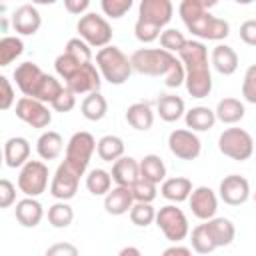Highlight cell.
I'll list each match as a JSON object with an SVG mask.
<instances>
[{
	"mask_svg": "<svg viewBox=\"0 0 256 256\" xmlns=\"http://www.w3.org/2000/svg\"><path fill=\"white\" fill-rule=\"evenodd\" d=\"M132 68L144 76H162L168 88H178L186 80V70L180 58L166 48H140L132 56Z\"/></svg>",
	"mask_w": 256,
	"mask_h": 256,
	"instance_id": "6da1fadb",
	"label": "cell"
},
{
	"mask_svg": "<svg viewBox=\"0 0 256 256\" xmlns=\"http://www.w3.org/2000/svg\"><path fill=\"white\" fill-rule=\"evenodd\" d=\"M178 58L184 64L186 80L184 86L192 98H206L212 92V74L208 64V48L200 40H186L180 48Z\"/></svg>",
	"mask_w": 256,
	"mask_h": 256,
	"instance_id": "7a4b0ae2",
	"label": "cell"
},
{
	"mask_svg": "<svg viewBox=\"0 0 256 256\" xmlns=\"http://www.w3.org/2000/svg\"><path fill=\"white\" fill-rule=\"evenodd\" d=\"M14 80H16V86L20 88V92L24 96H32V98H38L46 104H52L60 94L62 90L66 88V84H62L56 76L52 74H46L42 72V68L34 62H22L14 68Z\"/></svg>",
	"mask_w": 256,
	"mask_h": 256,
	"instance_id": "3957f363",
	"label": "cell"
},
{
	"mask_svg": "<svg viewBox=\"0 0 256 256\" xmlns=\"http://www.w3.org/2000/svg\"><path fill=\"white\" fill-rule=\"evenodd\" d=\"M178 14L192 32V36L202 38V40H224L230 34V24L224 18H216L204 8L198 0H182L178 6Z\"/></svg>",
	"mask_w": 256,
	"mask_h": 256,
	"instance_id": "277c9868",
	"label": "cell"
},
{
	"mask_svg": "<svg viewBox=\"0 0 256 256\" xmlns=\"http://www.w3.org/2000/svg\"><path fill=\"white\" fill-rule=\"evenodd\" d=\"M174 6L170 0H140L138 20L134 24V34L140 42L150 44L160 38L162 28L172 20Z\"/></svg>",
	"mask_w": 256,
	"mask_h": 256,
	"instance_id": "5b68a950",
	"label": "cell"
},
{
	"mask_svg": "<svg viewBox=\"0 0 256 256\" xmlns=\"http://www.w3.org/2000/svg\"><path fill=\"white\" fill-rule=\"evenodd\" d=\"M96 66L102 78L114 86L124 84L132 74V60L118 46H104L96 52Z\"/></svg>",
	"mask_w": 256,
	"mask_h": 256,
	"instance_id": "8992f818",
	"label": "cell"
},
{
	"mask_svg": "<svg viewBox=\"0 0 256 256\" xmlns=\"http://www.w3.org/2000/svg\"><path fill=\"white\" fill-rule=\"evenodd\" d=\"M96 140L90 132H74L66 144V156H64V162L76 170L80 176H84L88 164H90V158L96 150Z\"/></svg>",
	"mask_w": 256,
	"mask_h": 256,
	"instance_id": "52a82bcc",
	"label": "cell"
},
{
	"mask_svg": "<svg viewBox=\"0 0 256 256\" xmlns=\"http://www.w3.org/2000/svg\"><path fill=\"white\" fill-rule=\"evenodd\" d=\"M218 150L230 160L244 162L254 154V140L244 128H226L218 136Z\"/></svg>",
	"mask_w": 256,
	"mask_h": 256,
	"instance_id": "ba28073f",
	"label": "cell"
},
{
	"mask_svg": "<svg viewBox=\"0 0 256 256\" xmlns=\"http://www.w3.org/2000/svg\"><path fill=\"white\" fill-rule=\"evenodd\" d=\"M76 30H78L80 38L86 40L92 48H104L112 40V26H110V22L104 16L96 14V12L82 14L78 24H76Z\"/></svg>",
	"mask_w": 256,
	"mask_h": 256,
	"instance_id": "9c48e42d",
	"label": "cell"
},
{
	"mask_svg": "<svg viewBox=\"0 0 256 256\" xmlns=\"http://www.w3.org/2000/svg\"><path fill=\"white\" fill-rule=\"evenodd\" d=\"M154 222L162 230L166 240H170V242H182L190 234V226H188L186 214L178 206H174V204L162 206L156 212V220Z\"/></svg>",
	"mask_w": 256,
	"mask_h": 256,
	"instance_id": "30bf717a",
	"label": "cell"
},
{
	"mask_svg": "<svg viewBox=\"0 0 256 256\" xmlns=\"http://www.w3.org/2000/svg\"><path fill=\"white\" fill-rule=\"evenodd\" d=\"M48 186V166L42 160H28L18 174V188L24 196H40Z\"/></svg>",
	"mask_w": 256,
	"mask_h": 256,
	"instance_id": "8fae6325",
	"label": "cell"
},
{
	"mask_svg": "<svg viewBox=\"0 0 256 256\" xmlns=\"http://www.w3.org/2000/svg\"><path fill=\"white\" fill-rule=\"evenodd\" d=\"M16 116L32 128H46L52 122V112L46 102L32 96H22L16 100Z\"/></svg>",
	"mask_w": 256,
	"mask_h": 256,
	"instance_id": "7c38bea8",
	"label": "cell"
},
{
	"mask_svg": "<svg viewBox=\"0 0 256 256\" xmlns=\"http://www.w3.org/2000/svg\"><path fill=\"white\" fill-rule=\"evenodd\" d=\"M168 148L170 152L180 160H196L202 152V142L194 134V130L178 128L172 130L168 136Z\"/></svg>",
	"mask_w": 256,
	"mask_h": 256,
	"instance_id": "4fadbf2b",
	"label": "cell"
},
{
	"mask_svg": "<svg viewBox=\"0 0 256 256\" xmlns=\"http://www.w3.org/2000/svg\"><path fill=\"white\" fill-rule=\"evenodd\" d=\"M66 88H70L76 96L78 94H90V92H96L100 90V84H102V74L98 70V66L90 62H84L68 80H64Z\"/></svg>",
	"mask_w": 256,
	"mask_h": 256,
	"instance_id": "5bb4252c",
	"label": "cell"
},
{
	"mask_svg": "<svg viewBox=\"0 0 256 256\" xmlns=\"http://www.w3.org/2000/svg\"><path fill=\"white\" fill-rule=\"evenodd\" d=\"M78 184H80V174L72 170L66 162H62L56 168L54 178L50 182V194L56 200H72L78 192Z\"/></svg>",
	"mask_w": 256,
	"mask_h": 256,
	"instance_id": "9a60e30c",
	"label": "cell"
},
{
	"mask_svg": "<svg viewBox=\"0 0 256 256\" xmlns=\"http://www.w3.org/2000/svg\"><path fill=\"white\" fill-rule=\"evenodd\" d=\"M218 194H220L222 202H226L230 206H240L250 198V184L240 174H228L222 178Z\"/></svg>",
	"mask_w": 256,
	"mask_h": 256,
	"instance_id": "2e32d148",
	"label": "cell"
},
{
	"mask_svg": "<svg viewBox=\"0 0 256 256\" xmlns=\"http://www.w3.org/2000/svg\"><path fill=\"white\" fill-rule=\"evenodd\" d=\"M190 210L198 220H210L212 216H216L218 210V196L212 188L208 186H198L192 190L190 198H188Z\"/></svg>",
	"mask_w": 256,
	"mask_h": 256,
	"instance_id": "e0dca14e",
	"label": "cell"
},
{
	"mask_svg": "<svg viewBox=\"0 0 256 256\" xmlns=\"http://www.w3.org/2000/svg\"><path fill=\"white\" fill-rule=\"evenodd\" d=\"M12 26L22 36H34L42 26V16L34 4H22L12 14Z\"/></svg>",
	"mask_w": 256,
	"mask_h": 256,
	"instance_id": "ac0fdd59",
	"label": "cell"
},
{
	"mask_svg": "<svg viewBox=\"0 0 256 256\" xmlns=\"http://www.w3.org/2000/svg\"><path fill=\"white\" fill-rule=\"evenodd\" d=\"M134 202L136 200H134V194H132L130 186L116 184V188H110V192L104 196V210L112 216H122V214L130 212Z\"/></svg>",
	"mask_w": 256,
	"mask_h": 256,
	"instance_id": "d6986e66",
	"label": "cell"
},
{
	"mask_svg": "<svg viewBox=\"0 0 256 256\" xmlns=\"http://www.w3.org/2000/svg\"><path fill=\"white\" fill-rule=\"evenodd\" d=\"M14 216L24 228H36L44 218V208L34 196H26L16 202Z\"/></svg>",
	"mask_w": 256,
	"mask_h": 256,
	"instance_id": "ffe728a7",
	"label": "cell"
},
{
	"mask_svg": "<svg viewBox=\"0 0 256 256\" xmlns=\"http://www.w3.org/2000/svg\"><path fill=\"white\" fill-rule=\"evenodd\" d=\"M30 158V142L22 136H12L4 142V162L8 168H22Z\"/></svg>",
	"mask_w": 256,
	"mask_h": 256,
	"instance_id": "44dd1931",
	"label": "cell"
},
{
	"mask_svg": "<svg viewBox=\"0 0 256 256\" xmlns=\"http://www.w3.org/2000/svg\"><path fill=\"white\" fill-rule=\"evenodd\" d=\"M112 180L120 186H132L140 178V162L132 156H120L112 162Z\"/></svg>",
	"mask_w": 256,
	"mask_h": 256,
	"instance_id": "7402d4cb",
	"label": "cell"
},
{
	"mask_svg": "<svg viewBox=\"0 0 256 256\" xmlns=\"http://www.w3.org/2000/svg\"><path fill=\"white\" fill-rule=\"evenodd\" d=\"M210 62H212L214 70L220 72L222 76H230V74H234L238 70V54L228 44L214 46L212 54H210Z\"/></svg>",
	"mask_w": 256,
	"mask_h": 256,
	"instance_id": "603a6c76",
	"label": "cell"
},
{
	"mask_svg": "<svg viewBox=\"0 0 256 256\" xmlns=\"http://www.w3.org/2000/svg\"><path fill=\"white\" fill-rule=\"evenodd\" d=\"M192 182L186 176H172V178H164L162 186H160V194L170 200V202H184L190 198L192 194Z\"/></svg>",
	"mask_w": 256,
	"mask_h": 256,
	"instance_id": "cb8c5ba5",
	"label": "cell"
},
{
	"mask_svg": "<svg viewBox=\"0 0 256 256\" xmlns=\"http://www.w3.org/2000/svg\"><path fill=\"white\" fill-rule=\"evenodd\" d=\"M204 224H206V228H208V232L214 238L218 248L232 244V240L236 236V228H234L232 220H228L224 216H212L210 220H204Z\"/></svg>",
	"mask_w": 256,
	"mask_h": 256,
	"instance_id": "d4e9b609",
	"label": "cell"
},
{
	"mask_svg": "<svg viewBox=\"0 0 256 256\" xmlns=\"http://www.w3.org/2000/svg\"><path fill=\"white\" fill-rule=\"evenodd\" d=\"M156 112L164 122H176L186 114V104L176 94H162L156 102Z\"/></svg>",
	"mask_w": 256,
	"mask_h": 256,
	"instance_id": "484cf974",
	"label": "cell"
},
{
	"mask_svg": "<svg viewBox=\"0 0 256 256\" xmlns=\"http://www.w3.org/2000/svg\"><path fill=\"white\" fill-rule=\"evenodd\" d=\"M126 122L140 132H146L154 124V112L148 102H134L126 110Z\"/></svg>",
	"mask_w": 256,
	"mask_h": 256,
	"instance_id": "4316f807",
	"label": "cell"
},
{
	"mask_svg": "<svg viewBox=\"0 0 256 256\" xmlns=\"http://www.w3.org/2000/svg\"><path fill=\"white\" fill-rule=\"evenodd\" d=\"M184 120H186V128H190L194 132H206V130L214 128L216 112L210 110L208 106H194V108L186 110Z\"/></svg>",
	"mask_w": 256,
	"mask_h": 256,
	"instance_id": "83f0119b",
	"label": "cell"
},
{
	"mask_svg": "<svg viewBox=\"0 0 256 256\" xmlns=\"http://www.w3.org/2000/svg\"><path fill=\"white\" fill-rule=\"evenodd\" d=\"M64 150V138L54 132V130H46L40 134L38 142H36V152L42 160H56Z\"/></svg>",
	"mask_w": 256,
	"mask_h": 256,
	"instance_id": "f1b7e54d",
	"label": "cell"
},
{
	"mask_svg": "<svg viewBox=\"0 0 256 256\" xmlns=\"http://www.w3.org/2000/svg\"><path fill=\"white\" fill-rule=\"evenodd\" d=\"M214 112L216 120H220L222 124H238L244 118L246 108L238 98H222Z\"/></svg>",
	"mask_w": 256,
	"mask_h": 256,
	"instance_id": "f546056e",
	"label": "cell"
},
{
	"mask_svg": "<svg viewBox=\"0 0 256 256\" xmlns=\"http://www.w3.org/2000/svg\"><path fill=\"white\" fill-rule=\"evenodd\" d=\"M80 110H82V116H84L86 120L98 122V120H102V118L106 116V112H108V102H106V98L100 94V90H96V92H90V94L82 100Z\"/></svg>",
	"mask_w": 256,
	"mask_h": 256,
	"instance_id": "4dcf8cb0",
	"label": "cell"
},
{
	"mask_svg": "<svg viewBox=\"0 0 256 256\" xmlns=\"http://www.w3.org/2000/svg\"><path fill=\"white\" fill-rule=\"evenodd\" d=\"M96 152L100 156V160L104 162H114L120 156H124V140L116 134H106L98 140L96 144Z\"/></svg>",
	"mask_w": 256,
	"mask_h": 256,
	"instance_id": "1f68e13d",
	"label": "cell"
},
{
	"mask_svg": "<svg viewBox=\"0 0 256 256\" xmlns=\"http://www.w3.org/2000/svg\"><path fill=\"white\" fill-rule=\"evenodd\" d=\"M140 176L154 184H162L166 178V166L162 158L158 154H146L140 160Z\"/></svg>",
	"mask_w": 256,
	"mask_h": 256,
	"instance_id": "d6a6232c",
	"label": "cell"
},
{
	"mask_svg": "<svg viewBox=\"0 0 256 256\" xmlns=\"http://www.w3.org/2000/svg\"><path fill=\"white\" fill-rule=\"evenodd\" d=\"M86 188L94 196H106L112 188V174L102 170V168L90 170L88 176H86Z\"/></svg>",
	"mask_w": 256,
	"mask_h": 256,
	"instance_id": "836d02e7",
	"label": "cell"
},
{
	"mask_svg": "<svg viewBox=\"0 0 256 256\" xmlns=\"http://www.w3.org/2000/svg\"><path fill=\"white\" fill-rule=\"evenodd\" d=\"M74 220V210L68 204V200H58L48 208V222L54 228H68Z\"/></svg>",
	"mask_w": 256,
	"mask_h": 256,
	"instance_id": "e575fe53",
	"label": "cell"
},
{
	"mask_svg": "<svg viewBox=\"0 0 256 256\" xmlns=\"http://www.w3.org/2000/svg\"><path fill=\"white\" fill-rule=\"evenodd\" d=\"M190 246L198 254H210V252H214L218 248L214 238L210 236L206 224H198L196 228H192V232H190Z\"/></svg>",
	"mask_w": 256,
	"mask_h": 256,
	"instance_id": "d590c367",
	"label": "cell"
},
{
	"mask_svg": "<svg viewBox=\"0 0 256 256\" xmlns=\"http://www.w3.org/2000/svg\"><path fill=\"white\" fill-rule=\"evenodd\" d=\"M24 52V42L18 36H4L0 40V66L12 64Z\"/></svg>",
	"mask_w": 256,
	"mask_h": 256,
	"instance_id": "8d00e7d4",
	"label": "cell"
},
{
	"mask_svg": "<svg viewBox=\"0 0 256 256\" xmlns=\"http://www.w3.org/2000/svg\"><path fill=\"white\" fill-rule=\"evenodd\" d=\"M128 214L132 224L140 228H146L156 220V210L152 208V202H134Z\"/></svg>",
	"mask_w": 256,
	"mask_h": 256,
	"instance_id": "74e56055",
	"label": "cell"
},
{
	"mask_svg": "<svg viewBox=\"0 0 256 256\" xmlns=\"http://www.w3.org/2000/svg\"><path fill=\"white\" fill-rule=\"evenodd\" d=\"M82 64H84V62L78 60L76 56H72V54H68V52H62V54L54 60V70H56V74H58L62 80H68Z\"/></svg>",
	"mask_w": 256,
	"mask_h": 256,
	"instance_id": "f35d334b",
	"label": "cell"
},
{
	"mask_svg": "<svg viewBox=\"0 0 256 256\" xmlns=\"http://www.w3.org/2000/svg\"><path fill=\"white\" fill-rule=\"evenodd\" d=\"M156 186H158V184H154V182H150V180H146V178L140 176V178L130 186V190H132L136 202H154V198H156V194H158V188H156Z\"/></svg>",
	"mask_w": 256,
	"mask_h": 256,
	"instance_id": "ab89813d",
	"label": "cell"
},
{
	"mask_svg": "<svg viewBox=\"0 0 256 256\" xmlns=\"http://www.w3.org/2000/svg\"><path fill=\"white\" fill-rule=\"evenodd\" d=\"M134 0H100V8L104 12V16L116 20L122 18L130 8H132Z\"/></svg>",
	"mask_w": 256,
	"mask_h": 256,
	"instance_id": "60d3db41",
	"label": "cell"
},
{
	"mask_svg": "<svg viewBox=\"0 0 256 256\" xmlns=\"http://www.w3.org/2000/svg\"><path fill=\"white\" fill-rule=\"evenodd\" d=\"M186 44V38L180 30L176 28H166L160 32V46L170 50V52H180V48Z\"/></svg>",
	"mask_w": 256,
	"mask_h": 256,
	"instance_id": "b9f144b4",
	"label": "cell"
},
{
	"mask_svg": "<svg viewBox=\"0 0 256 256\" xmlns=\"http://www.w3.org/2000/svg\"><path fill=\"white\" fill-rule=\"evenodd\" d=\"M90 48H92V46H90L86 40H82V38L78 36V38H70V40L66 42L64 52L76 56V58L82 60V62H90V60H92V50H90Z\"/></svg>",
	"mask_w": 256,
	"mask_h": 256,
	"instance_id": "7bdbcfd3",
	"label": "cell"
},
{
	"mask_svg": "<svg viewBox=\"0 0 256 256\" xmlns=\"http://www.w3.org/2000/svg\"><path fill=\"white\" fill-rule=\"evenodd\" d=\"M242 96L246 102L256 104V64L248 66L242 80Z\"/></svg>",
	"mask_w": 256,
	"mask_h": 256,
	"instance_id": "ee69618b",
	"label": "cell"
},
{
	"mask_svg": "<svg viewBox=\"0 0 256 256\" xmlns=\"http://www.w3.org/2000/svg\"><path fill=\"white\" fill-rule=\"evenodd\" d=\"M50 106H52L56 112H62V114H64V112H70V110L76 106V94H74L70 88H64L62 94H60Z\"/></svg>",
	"mask_w": 256,
	"mask_h": 256,
	"instance_id": "f6af8a7d",
	"label": "cell"
},
{
	"mask_svg": "<svg viewBox=\"0 0 256 256\" xmlns=\"http://www.w3.org/2000/svg\"><path fill=\"white\" fill-rule=\"evenodd\" d=\"M14 202H16V186L8 178H2L0 180V208H10Z\"/></svg>",
	"mask_w": 256,
	"mask_h": 256,
	"instance_id": "bcb514c9",
	"label": "cell"
},
{
	"mask_svg": "<svg viewBox=\"0 0 256 256\" xmlns=\"http://www.w3.org/2000/svg\"><path fill=\"white\" fill-rule=\"evenodd\" d=\"M0 88H2V96H0V108L2 110H8L14 102H16V94H14V88L10 84V80L6 76H0Z\"/></svg>",
	"mask_w": 256,
	"mask_h": 256,
	"instance_id": "7dc6e473",
	"label": "cell"
},
{
	"mask_svg": "<svg viewBox=\"0 0 256 256\" xmlns=\"http://www.w3.org/2000/svg\"><path fill=\"white\" fill-rule=\"evenodd\" d=\"M240 38L248 46H256V18L240 24Z\"/></svg>",
	"mask_w": 256,
	"mask_h": 256,
	"instance_id": "c3c4849f",
	"label": "cell"
},
{
	"mask_svg": "<svg viewBox=\"0 0 256 256\" xmlns=\"http://www.w3.org/2000/svg\"><path fill=\"white\" fill-rule=\"evenodd\" d=\"M78 248L68 242H56L46 250V256H76Z\"/></svg>",
	"mask_w": 256,
	"mask_h": 256,
	"instance_id": "681fc988",
	"label": "cell"
},
{
	"mask_svg": "<svg viewBox=\"0 0 256 256\" xmlns=\"http://www.w3.org/2000/svg\"><path fill=\"white\" fill-rule=\"evenodd\" d=\"M64 6L70 14H76V16H82L88 6H90V0H64Z\"/></svg>",
	"mask_w": 256,
	"mask_h": 256,
	"instance_id": "f907efd6",
	"label": "cell"
},
{
	"mask_svg": "<svg viewBox=\"0 0 256 256\" xmlns=\"http://www.w3.org/2000/svg\"><path fill=\"white\" fill-rule=\"evenodd\" d=\"M162 254H164V256H190V254H192V246L188 248V246H180L178 242H174V246L166 248Z\"/></svg>",
	"mask_w": 256,
	"mask_h": 256,
	"instance_id": "816d5d0a",
	"label": "cell"
},
{
	"mask_svg": "<svg viewBox=\"0 0 256 256\" xmlns=\"http://www.w3.org/2000/svg\"><path fill=\"white\" fill-rule=\"evenodd\" d=\"M128 254H132V256H140V250H138V248H132V246H126V248L120 250V256H128Z\"/></svg>",
	"mask_w": 256,
	"mask_h": 256,
	"instance_id": "f5cc1de1",
	"label": "cell"
},
{
	"mask_svg": "<svg viewBox=\"0 0 256 256\" xmlns=\"http://www.w3.org/2000/svg\"><path fill=\"white\" fill-rule=\"evenodd\" d=\"M198 2H200L204 8H208V10H210V8H214V6H216L220 0H198Z\"/></svg>",
	"mask_w": 256,
	"mask_h": 256,
	"instance_id": "db71d44e",
	"label": "cell"
},
{
	"mask_svg": "<svg viewBox=\"0 0 256 256\" xmlns=\"http://www.w3.org/2000/svg\"><path fill=\"white\" fill-rule=\"evenodd\" d=\"M58 0H32V4H38V6H52L56 4Z\"/></svg>",
	"mask_w": 256,
	"mask_h": 256,
	"instance_id": "11a10c76",
	"label": "cell"
},
{
	"mask_svg": "<svg viewBox=\"0 0 256 256\" xmlns=\"http://www.w3.org/2000/svg\"><path fill=\"white\" fill-rule=\"evenodd\" d=\"M232 2H236V4H240V6H248V4H252V2H256V0H232Z\"/></svg>",
	"mask_w": 256,
	"mask_h": 256,
	"instance_id": "9f6ffc18",
	"label": "cell"
},
{
	"mask_svg": "<svg viewBox=\"0 0 256 256\" xmlns=\"http://www.w3.org/2000/svg\"><path fill=\"white\" fill-rule=\"evenodd\" d=\"M254 202H256V192H254Z\"/></svg>",
	"mask_w": 256,
	"mask_h": 256,
	"instance_id": "6f0895ef",
	"label": "cell"
}]
</instances>
